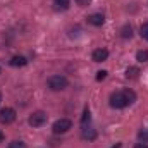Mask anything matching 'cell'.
<instances>
[{
    "label": "cell",
    "mask_w": 148,
    "mask_h": 148,
    "mask_svg": "<svg viewBox=\"0 0 148 148\" xmlns=\"http://www.w3.org/2000/svg\"><path fill=\"white\" fill-rule=\"evenodd\" d=\"M138 74H140L138 67H127L126 69V77L127 79H134V77H138Z\"/></svg>",
    "instance_id": "10"
},
{
    "label": "cell",
    "mask_w": 148,
    "mask_h": 148,
    "mask_svg": "<svg viewBox=\"0 0 148 148\" xmlns=\"http://www.w3.org/2000/svg\"><path fill=\"white\" fill-rule=\"evenodd\" d=\"M90 115H91V114H90V109H84V114H83V119H81V122H83V126H84L86 122H90V119H91Z\"/></svg>",
    "instance_id": "16"
},
{
    "label": "cell",
    "mask_w": 148,
    "mask_h": 148,
    "mask_svg": "<svg viewBox=\"0 0 148 148\" xmlns=\"http://www.w3.org/2000/svg\"><path fill=\"white\" fill-rule=\"evenodd\" d=\"M0 102H2V93H0Z\"/></svg>",
    "instance_id": "23"
},
{
    "label": "cell",
    "mask_w": 148,
    "mask_h": 148,
    "mask_svg": "<svg viewBox=\"0 0 148 148\" xmlns=\"http://www.w3.org/2000/svg\"><path fill=\"white\" fill-rule=\"evenodd\" d=\"M121 36L122 38H131L133 36V28H131L129 24H126V26L121 29Z\"/></svg>",
    "instance_id": "12"
},
{
    "label": "cell",
    "mask_w": 148,
    "mask_h": 148,
    "mask_svg": "<svg viewBox=\"0 0 148 148\" xmlns=\"http://www.w3.org/2000/svg\"><path fill=\"white\" fill-rule=\"evenodd\" d=\"M0 73H2V71H0Z\"/></svg>",
    "instance_id": "24"
},
{
    "label": "cell",
    "mask_w": 148,
    "mask_h": 148,
    "mask_svg": "<svg viewBox=\"0 0 148 148\" xmlns=\"http://www.w3.org/2000/svg\"><path fill=\"white\" fill-rule=\"evenodd\" d=\"M81 136H83L84 140H95V138H97V131L91 129V127H84L83 133H81Z\"/></svg>",
    "instance_id": "9"
},
{
    "label": "cell",
    "mask_w": 148,
    "mask_h": 148,
    "mask_svg": "<svg viewBox=\"0 0 148 148\" xmlns=\"http://www.w3.org/2000/svg\"><path fill=\"white\" fill-rule=\"evenodd\" d=\"M140 138H141V140H147V138H148V134H147V133H143V131H141V133H140Z\"/></svg>",
    "instance_id": "20"
},
{
    "label": "cell",
    "mask_w": 148,
    "mask_h": 148,
    "mask_svg": "<svg viewBox=\"0 0 148 148\" xmlns=\"http://www.w3.org/2000/svg\"><path fill=\"white\" fill-rule=\"evenodd\" d=\"M3 138H5V136H3V133H2V131H0V143H2V141H3Z\"/></svg>",
    "instance_id": "21"
},
{
    "label": "cell",
    "mask_w": 148,
    "mask_h": 148,
    "mask_svg": "<svg viewBox=\"0 0 148 148\" xmlns=\"http://www.w3.org/2000/svg\"><path fill=\"white\" fill-rule=\"evenodd\" d=\"M7 148H26V143L24 141H19V140H14L12 143H9Z\"/></svg>",
    "instance_id": "14"
},
{
    "label": "cell",
    "mask_w": 148,
    "mask_h": 148,
    "mask_svg": "<svg viewBox=\"0 0 148 148\" xmlns=\"http://www.w3.org/2000/svg\"><path fill=\"white\" fill-rule=\"evenodd\" d=\"M105 77H107V71H98V73H97V79H98V81H103Z\"/></svg>",
    "instance_id": "17"
},
{
    "label": "cell",
    "mask_w": 148,
    "mask_h": 148,
    "mask_svg": "<svg viewBox=\"0 0 148 148\" xmlns=\"http://www.w3.org/2000/svg\"><path fill=\"white\" fill-rule=\"evenodd\" d=\"M112 148H121V143H115V145H114Z\"/></svg>",
    "instance_id": "22"
},
{
    "label": "cell",
    "mask_w": 148,
    "mask_h": 148,
    "mask_svg": "<svg viewBox=\"0 0 148 148\" xmlns=\"http://www.w3.org/2000/svg\"><path fill=\"white\" fill-rule=\"evenodd\" d=\"M88 23L91 26H102L105 23V17L102 14H91V16H88Z\"/></svg>",
    "instance_id": "7"
},
{
    "label": "cell",
    "mask_w": 148,
    "mask_h": 148,
    "mask_svg": "<svg viewBox=\"0 0 148 148\" xmlns=\"http://www.w3.org/2000/svg\"><path fill=\"white\" fill-rule=\"evenodd\" d=\"M136 100V93L133 90H122V91H115L110 95V107L114 109H124L127 105H131Z\"/></svg>",
    "instance_id": "1"
},
{
    "label": "cell",
    "mask_w": 148,
    "mask_h": 148,
    "mask_svg": "<svg viewBox=\"0 0 148 148\" xmlns=\"http://www.w3.org/2000/svg\"><path fill=\"white\" fill-rule=\"evenodd\" d=\"M26 64H28V59L23 57V55H16V57L10 59V66L12 67H24Z\"/></svg>",
    "instance_id": "8"
},
{
    "label": "cell",
    "mask_w": 148,
    "mask_h": 148,
    "mask_svg": "<svg viewBox=\"0 0 148 148\" xmlns=\"http://www.w3.org/2000/svg\"><path fill=\"white\" fill-rule=\"evenodd\" d=\"M71 127H73V122H71L69 119H59V121H55L53 126H52V129H53L55 134H64V133H67Z\"/></svg>",
    "instance_id": "3"
},
{
    "label": "cell",
    "mask_w": 148,
    "mask_h": 148,
    "mask_svg": "<svg viewBox=\"0 0 148 148\" xmlns=\"http://www.w3.org/2000/svg\"><path fill=\"white\" fill-rule=\"evenodd\" d=\"M136 60L140 62H148V50H140L136 53Z\"/></svg>",
    "instance_id": "13"
},
{
    "label": "cell",
    "mask_w": 148,
    "mask_h": 148,
    "mask_svg": "<svg viewBox=\"0 0 148 148\" xmlns=\"http://www.w3.org/2000/svg\"><path fill=\"white\" fill-rule=\"evenodd\" d=\"M134 148H148V145H145V143H136Z\"/></svg>",
    "instance_id": "19"
},
{
    "label": "cell",
    "mask_w": 148,
    "mask_h": 148,
    "mask_svg": "<svg viewBox=\"0 0 148 148\" xmlns=\"http://www.w3.org/2000/svg\"><path fill=\"white\" fill-rule=\"evenodd\" d=\"M140 35L143 40H148V23H145L141 28H140Z\"/></svg>",
    "instance_id": "15"
},
{
    "label": "cell",
    "mask_w": 148,
    "mask_h": 148,
    "mask_svg": "<svg viewBox=\"0 0 148 148\" xmlns=\"http://www.w3.org/2000/svg\"><path fill=\"white\" fill-rule=\"evenodd\" d=\"M90 2H91V0H76V3H77V5H81V7L90 5Z\"/></svg>",
    "instance_id": "18"
},
{
    "label": "cell",
    "mask_w": 148,
    "mask_h": 148,
    "mask_svg": "<svg viewBox=\"0 0 148 148\" xmlns=\"http://www.w3.org/2000/svg\"><path fill=\"white\" fill-rule=\"evenodd\" d=\"M53 2H55V7L60 9V10H67L69 3H71V0H53Z\"/></svg>",
    "instance_id": "11"
},
{
    "label": "cell",
    "mask_w": 148,
    "mask_h": 148,
    "mask_svg": "<svg viewBox=\"0 0 148 148\" xmlns=\"http://www.w3.org/2000/svg\"><path fill=\"white\" fill-rule=\"evenodd\" d=\"M107 57H109V50L107 48H97L93 52V60L95 62H103V60H107Z\"/></svg>",
    "instance_id": "6"
},
{
    "label": "cell",
    "mask_w": 148,
    "mask_h": 148,
    "mask_svg": "<svg viewBox=\"0 0 148 148\" xmlns=\"http://www.w3.org/2000/svg\"><path fill=\"white\" fill-rule=\"evenodd\" d=\"M29 126H33V127H40V126H43L45 122H47V114L41 110L38 112H33L31 115H29Z\"/></svg>",
    "instance_id": "4"
},
{
    "label": "cell",
    "mask_w": 148,
    "mask_h": 148,
    "mask_svg": "<svg viewBox=\"0 0 148 148\" xmlns=\"http://www.w3.org/2000/svg\"><path fill=\"white\" fill-rule=\"evenodd\" d=\"M16 121V110L10 107H5L0 110V124H12Z\"/></svg>",
    "instance_id": "5"
},
{
    "label": "cell",
    "mask_w": 148,
    "mask_h": 148,
    "mask_svg": "<svg viewBox=\"0 0 148 148\" xmlns=\"http://www.w3.org/2000/svg\"><path fill=\"white\" fill-rule=\"evenodd\" d=\"M67 84H69L67 77H66V76H60V74L52 76V77L48 79V88H50L52 91H62V90L67 88Z\"/></svg>",
    "instance_id": "2"
}]
</instances>
